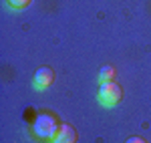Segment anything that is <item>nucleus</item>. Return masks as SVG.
Listing matches in <instances>:
<instances>
[{
	"mask_svg": "<svg viewBox=\"0 0 151 143\" xmlns=\"http://www.w3.org/2000/svg\"><path fill=\"white\" fill-rule=\"evenodd\" d=\"M58 121L55 115L50 113H40L38 117L32 123V135H35L36 141H42V143H50L55 139V135L58 131Z\"/></svg>",
	"mask_w": 151,
	"mask_h": 143,
	"instance_id": "obj_1",
	"label": "nucleus"
},
{
	"mask_svg": "<svg viewBox=\"0 0 151 143\" xmlns=\"http://www.w3.org/2000/svg\"><path fill=\"white\" fill-rule=\"evenodd\" d=\"M52 81H55V71L50 67H40V69H36L35 77H32V87L36 91H45L47 87L52 85Z\"/></svg>",
	"mask_w": 151,
	"mask_h": 143,
	"instance_id": "obj_3",
	"label": "nucleus"
},
{
	"mask_svg": "<svg viewBox=\"0 0 151 143\" xmlns=\"http://www.w3.org/2000/svg\"><path fill=\"white\" fill-rule=\"evenodd\" d=\"M77 129L70 125V123H63L60 127H58L57 135H55V139L50 143H77Z\"/></svg>",
	"mask_w": 151,
	"mask_h": 143,
	"instance_id": "obj_4",
	"label": "nucleus"
},
{
	"mask_svg": "<svg viewBox=\"0 0 151 143\" xmlns=\"http://www.w3.org/2000/svg\"><path fill=\"white\" fill-rule=\"evenodd\" d=\"M6 2L10 4L12 8H18V10H20V8H26V6H28L30 0H6Z\"/></svg>",
	"mask_w": 151,
	"mask_h": 143,
	"instance_id": "obj_6",
	"label": "nucleus"
},
{
	"mask_svg": "<svg viewBox=\"0 0 151 143\" xmlns=\"http://www.w3.org/2000/svg\"><path fill=\"white\" fill-rule=\"evenodd\" d=\"M115 67H111V65H105L99 69V83H109V81H115Z\"/></svg>",
	"mask_w": 151,
	"mask_h": 143,
	"instance_id": "obj_5",
	"label": "nucleus"
},
{
	"mask_svg": "<svg viewBox=\"0 0 151 143\" xmlns=\"http://www.w3.org/2000/svg\"><path fill=\"white\" fill-rule=\"evenodd\" d=\"M97 99L103 107H115L121 103L123 99V89L117 81H109V83H101L99 87V93H97Z\"/></svg>",
	"mask_w": 151,
	"mask_h": 143,
	"instance_id": "obj_2",
	"label": "nucleus"
},
{
	"mask_svg": "<svg viewBox=\"0 0 151 143\" xmlns=\"http://www.w3.org/2000/svg\"><path fill=\"white\" fill-rule=\"evenodd\" d=\"M125 143H147V141H145L143 137H139V135H133V137H129Z\"/></svg>",
	"mask_w": 151,
	"mask_h": 143,
	"instance_id": "obj_7",
	"label": "nucleus"
}]
</instances>
